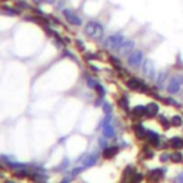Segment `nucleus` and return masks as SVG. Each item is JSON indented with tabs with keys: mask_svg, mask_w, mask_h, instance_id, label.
<instances>
[{
	"mask_svg": "<svg viewBox=\"0 0 183 183\" xmlns=\"http://www.w3.org/2000/svg\"><path fill=\"white\" fill-rule=\"evenodd\" d=\"M125 40H126V37L123 36V34L115 33V34H110V36L106 37L105 46H106V49H109V50H119L120 46L125 43Z\"/></svg>",
	"mask_w": 183,
	"mask_h": 183,
	"instance_id": "f257e3e1",
	"label": "nucleus"
},
{
	"mask_svg": "<svg viewBox=\"0 0 183 183\" xmlns=\"http://www.w3.org/2000/svg\"><path fill=\"white\" fill-rule=\"evenodd\" d=\"M183 87V76L182 75H173L169 79V83L166 86V90L169 95H177L180 93Z\"/></svg>",
	"mask_w": 183,
	"mask_h": 183,
	"instance_id": "f03ea898",
	"label": "nucleus"
},
{
	"mask_svg": "<svg viewBox=\"0 0 183 183\" xmlns=\"http://www.w3.org/2000/svg\"><path fill=\"white\" fill-rule=\"evenodd\" d=\"M85 33L90 39H100L103 36V26L97 22H89L85 26Z\"/></svg>",
	"mask_w": 183,
	"mask_h": 183,
	"instance_id": "7ed1b4c3",
	"label": "nucleus"
},
{
	"mask_svg": "<svg viewBox=\"0 0 183 183\" xmlns=\"http://www.w3.org/2000/svg\"><path fill=\"white\" fill-rule=\"evenodd\" d=\"M142 73L143 76H146L150 80H156L157 73H156V67H155V63H153L150 59H145L142 63Z\"/></svg>",
	"mask_w": 183,
	"mask_h": 183,
	"instance_id": "20e7f679",
	"label": "nucleus"
},
{
	"mask_svg": "<svg viewBox=\"0 0 183 183\" xmlns=\"http://www.w3.org/2000/svg\"><path fill=\"white\" fill-rule=\"evenodd\" d=\"M142 63H143V52L142 50H133L127 56V65L130 67L136 69V67H139V66H142Z\"/></svg>",
	"mask_w": 183,
	"mask_h": 183,
	"instance_id": "39448f33",
	"label": "nucleus"
},
{
	"mask_svg": "<svg viewBox=\"0 0 183 183\" xmlns=\"http://www.w3.org/2000/svg\"><path fill=\"white\" fill-rule=\"evenodd\" d=\"M127 87H130L132 90H147L145 83H143L142 80H139V79H136V77H132V79L127 80Z\"/></svg>",
	"mask_w": 183,
	"mask_h": 183,
	"instance_id": "423d86ee",
	"label": "nucleus"
},
{
	"mask_svg": "<svg viewBox=\"0 0 183 183\" xmlns=\"http://www.w3.org/2000/svg\"><path fill=\"white\" fill-rule=\"evenodd\" d=\"M133 49H135V42L133 40H125V43L120 46V49H119V53L122 54V56H129V54L133 52Z\"/></svg>",
	"mask_w": 183,
	"mask_h": 183,
	"instance_id": "0eeeda50",
	"label": "nucleus"
},
{
	"mask_svg": "<svg viewBox=\"0 0 183 183\" xmlns=\"http://www.w3.org/2000/svg\"><path fill=\"white\" fill-rule=\"evenodd\" d=\"M103 135H105L107 139H112L113 136H115V129H113V126L110 125V116H107V119L103 122Z\"/></svg>",
	"mask_w": 183,
	"mask_h": 183,
	"instance_id": "6e6552de",
	"label": "nucleus"
},
{
	"mask_svg": "<svg viewBox=\"0 0 183 183\" xmlns=\"http://www.w3.org/2000/svg\"><path fill=\"white\" fill-rule=\"evenodd\" d=\"M63 14H65V17L67 19V22L69 23H72V24H75V26H79V24H82V19L79 16H76L73 12H70V10H65L63 12Z\"/></svg>",
	"mask_w": 183,
	"mask_h": 183,
	"instance_id": "1a4fd4ad",
	"label": "nucleus"
},
{
	"mask_svg": "<svg viewBox=\"0 0 183 183\" xmlns=\"http://www.w3.org/2000/svg\"><path fill=\"white\" fill-rule=\"evenodd\" d=\"M146 139L147 142L150 143L152 146H159L160 145V137L156 132H153V130H149V132H146Z\"/></svg>",
	"mask_w": 183,
	"mask_h": 183,
	"instance_id": "9d476101",
	"label": "nucleus"
},
{
	"mask_svg": "<svg viewBox=\"0 0 183 183\" xmlns=\"http://www.w3.org/2000/svg\"><path fill=\"white\" fill-rule=\"evenodd\" d=\"M132 113H133V116H136V117L147 116V107H146V106H136V107L132 110Z\"/></svg>",
	"mask_w": 183,
	"mask_h": 183,
	"instance_id": "9b49d317",
	"label": "nucleus"
},
{
	"mask_svg": "<svg viewBox=\"0 0 183 183\" xmlns=\"http://www.w3.org/2000/svg\"><path fill=\"white\" fill-rule=\"evenodd\" d=\"M169 145L172 146L173 149L180 150V149H183V139L182 137H172L170 142H169Z\"/></svg>",
	"mask_w": 183,
	"mask_h": 183,
	"instance_id": "f8f14e48",
	"label": "nucleus"
},
{
	"mask_svg": "<svg viewBox=\"0 0 183 183\" xmlns=\"http://www.w3.org/2000/svg\"><path fill=\"white\" fill-rule=\"evenodd\" d=\"M146 107H147V116H156L159 113V105L156 102L149 103Z\"/></svg>",
	"mask_w": 183,
	"mask_h": 183,
	"instance_id": "ddd939ff",
	"label": "nucleus"
},
{
	"mask_svg": "<svg viewBox=\"0 0 183 183\" xmlns=\"http://www.w3.org/2000/svg\"><path fill=\"white\" fill-rule=\"evenodd\" d=\"M119 152V147H107V149H105V152H103V157L105 159H112V157H115L116 155H117Z\"/></svg>",
	"mask_w": 183,
	"mask_h": 183,
	"instance_id": "4468645a",
	"label": "nucleus"
},
{
	"mask_svg": "<svg viewBox=\"0 0 183 183\" xmlns=\"http://www.w3.org/2000/svg\"><path fill=\"white\" fill-rule=\"evenodd\" d=\"M165 176V170L163 169H156V170H152L150 172V179H153V180H160L162 177Z\"/></svg>",
	"mask_w": 183,
	"mask_h": 183,
	"instance_id": "2eb2a0df",
	"label": "nucleus"
},
{
	"mask_svg": "<svg viewBox=\"0 0 183 183\" xmlns=\"http://www.w3.org/2000/svg\"><path fill=\"white\" fill-rule=\"evenodd\" d=\"M166 76H167V72L166 70H162L159 73V76H157L156 77V85L159 86V87H163V86H165V80H166Z\"/></svg>",
	"mask_w": 183,
	"mask_h": 183,
	"instance_id": "dca6fc26",
	"label": "nucleus"
},
{
	"mask_svg": "<svg viewBox=\"0 0 183 183\" xmlns=\"http://www.w3.org/2000/svg\"><path fill=\"white\" fill-rule=\"evenodd\" d=\"M135 133L139 139L146 137V130H145V127H143V125H140V123L139 125H135Z\"/></svg>",
	"mask_w": 183,
	"mask_h": 183,
	"instance_id": "f3484780",
	"label": "nucleus"
},
{
	"mask_svg": "<svg viewBox=\"0 0 183 183\" xmlns=\"http://www.w3.org/2000/svg\"><path fill=\"white\" fill-rule=\"evenodd\" d=\"M170 123H172V126H182L183 125V119L182 116H173L172 119H170Z\"/></svg>",
	"mask_w": 183,
	"mask_h": 183,
	"instance_id": "a211bd4d",
	"label": "nucleus"
},
{
	"mask_svg": "<svg viewBox=\"0 0 183 183\" xmlns=\"http://www.w3.org/2000/svg\"><path fill=\"white\" fill-rule=\"evenodd\" d=\"M170 159H172L173 162L179 163V162H182V160H183V156H182V153H180V152H175L172 156H170Z\"/></svg>",
	"mask_w": 183,
	"mask_h": 183,
	"instance_id": "6ab92c4d",
	"label": "nucleus"
},
{
	"mask_svg": "<svg viewBox=\"0 0 183 183\" xmlns=\"http://www.w3.org/2000/svg\"><path fill=\"white\" fill-rule=\"evenodd\" d=\"M159 120H160V123H162V126L165 127V129H169L170 126H172V123H170L167 119L163 117V116H159Z\"/></svg>",
	"mask_w": 183,
	"mask_h": 183,
	"instance_id": "aec40b11",
	"label": "nucleus"
},
{
	"mask_svg": "<svg viewBox=\"0 0 183 183\" xmlns=\"http://www.w3.org/2000/svg\"><path fill=\"white\" fill-rule=\"evenodd\" d=\"M95 162H96V156H90L86 159V162L83 163V165H85V166H90V165H93Z\"/></svg>",
	"mask_w": 183,
	"mask_h": 183,
	"instance_id": "412c9836",
	"label": "nucleus"
},
{
	"mask_svg": "<svg viewBox=\"0 0 183 183\" xmlns=\"http://www.w3.org/2000/svg\"><path fill=\"white\" fill-rule=\"evenodd\" d=\"M119 105L122 106L123 109H127V106H129V105H127V99H126V97H122L120 100H119Z\"/></svg>",
	"mask_w": 183,
	"mask_h": 183,
	"instance_id": "4be33fe9",
	"label": "nucleus"
},
{
	"mask_svg": "<svg viewBox=\"0 0 183 183\" xmlns=\"http://www.w3.org/2000/svg\"><path fill=\"white\" fill-rule=\"evenodd\" d=\"M169 159H170V156L167 155V153H163L162 156H160V160H162V162H167Z\"/></svg>",
	"mask_w": 183,
	"mask_h": 183,
	"instance_id": "5701e85b",
	"label": "nucleus"
},
{
	"mask_svg": "<svg viewBox=\"0 0 183 183\" xmlns=\"http://www.w3.org/2000/svg\"><path fill=\"white\" fill-rule=\"evenodd\" d=\"M176 183H183V172L176 176Z\"/></svg>",
	"mask_w": 183,
	"mask_h": 183,
	"instance_id": "b1692460",
	"label": "nucleus"
},
{
	"mask_svg": "<svg viewBox=\"0 0 183 183\" xmlns=\"http://www.w3.org/2000/svg\"><path fill=\"white\" fill-rule=\"evenodd\" d=\"M103 109H105V112H106V113H109V112H110V110H112V107H110V105H107V103H105V105H103Z\"/></svg>",
	"mask_w": 183,
	"mask_h": 183,
	"instance_id": "393cba45",
	"label": "nucleus"
},
{
	"mask_svg": "<svg viewBox=\"0 0 183 183\" xmlns=\"http://www.w3.org/2000/svg\"><path fill=\"white\" fill-rule=\"evenodd\" d=\"M43 2H46V3H54L56 0H43Z\"/></svg>",
	"mask_w": 183,
	"mask_h": 183,
	"instance_id": "a878e982",
	"label": "nucleus"
},
{
	"mask_svg": "<svg viewBox=\"0 0 183 183\" xmlns=\"http://www.w3.org/2000/svg\"><path fill=\"white\" fill-rule=\"evenodd\" d=\"M6 183H13V182H10V180H9V182H6Z\"/></svg>",
	"mask_w": 183,
	"mask_h": 183,
	"instance_id": "bb28decb",
	"label": "nucleus"
}]
</instances>
